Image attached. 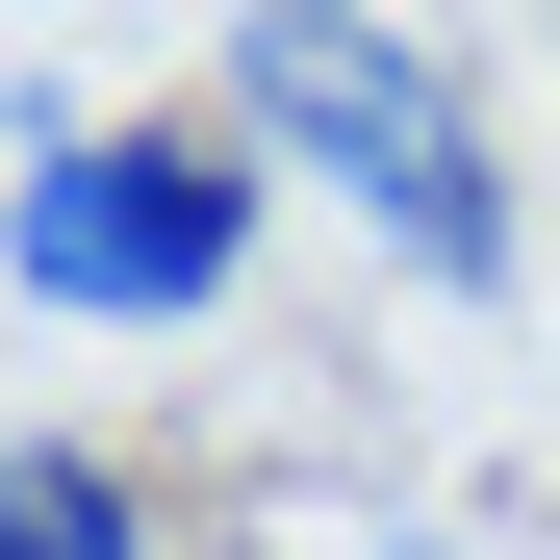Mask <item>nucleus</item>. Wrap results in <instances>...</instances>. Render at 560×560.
I'll return each instance as SVG.
<instances>
[{
    "mask_svg": "<svg viewBox=\"0 0 560 560\" xmlns=\"http://www.w3.org/2000/svg\"><path fill=\"white\" fill-rule=\"evenodd\" d=\"M230 128H255V153H306L331 205L433 280V306H485V280H510V153H485V103H458V51H433V26L255 0V26H230Z\"/></svg>",
    "mask_w": 560,
    "mask_h": 560,
    "instance_id": "obj_1",
    "label": "nucleus"
},
{
    "mask_svg": "<svg viewBox=\"0 0 560 560\" xmlns=\"http://www.w3.org/2000/svg\"><path fill=\"white\" fill-rule=\"evenodd\" d=\"M255 205H280V153L230 103H128V128H51L26 153L0 280H26L51 331H205L230 280H255Z\"/></svg>",
    "mask_w": 560,
    "mask_h": 560,
    "instance_id": "obj_2",
    "label": "nucleus"
},
{
    "mask_svg": "<svg viewBox=\"0 0 560 560\" xmlns=\"http://www.w3.org/2000/svg\"><path fill=\"white\" fill-rule=\"evenodd\" d=\"M0 560H153V485L103 433H26V458H0Z\"/></svg>",
    "mask_w": 560,
    "mask_h": 560,
    "instance_id": "obj_3",
    "label": "nucleus"
}]
</instances>
